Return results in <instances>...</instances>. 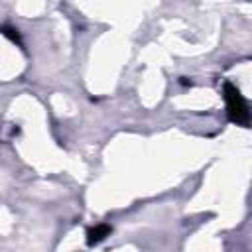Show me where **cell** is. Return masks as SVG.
Segmentation results:
<instances>
[{"instance_id":"cell-3","label":"cell","mask_w":252,"mask_h":252,"mask_svg":"<svg viewBox=\"0 0 252 252\" xmlns=\"http://www.w3.org/2000/svg\"><path fill=\"white\" fill-rule=\"evenodd\" d=\"M0 32L6 35V37H10L12 41H18L20 43V35H18V30H14V28H8V26H4V28H0Z\"/></svg>"},{"instance_id":"cell-2","label":"cell","mask_w":252,"mask_h":252,"mask_svg":"<svg viewBox=\"0 0 252 252\" xmlns=\"http://www.w3.org/2000/svg\"><path fill=\"white\" fill-rule=\"evenodd\" d=\"M110 224H94V226H91L89 230H87V244H98L100 240H104L108 234H110Z\"/></svg>"},{"instance_id":"cell-1","label":"cell","mask_w":252,"mask_h":252,"mask_svg":"<svg viewBox=\"0 0 252 252\" xmlns=\"http://www.w3.org/2000/svg\"><path fill=\"white\" fill-rule=\"evenodd\" d=\"M222 94H224V100H226L228 120L238 124V126H248L250 124V110H248V102L240 94V91L232 83L226 81L224 87H222Z\"/></svg>"}]
</instances>
